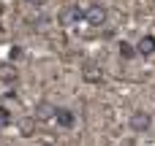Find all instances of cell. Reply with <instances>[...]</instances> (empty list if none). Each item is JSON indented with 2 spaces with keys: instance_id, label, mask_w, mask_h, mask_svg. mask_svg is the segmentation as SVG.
Masks as SVG:
<instances>
[{
  "instance_id": "cell-3",
  "label": "cell",
  "mask_w": 155,
  "mask_h": 146,
  "mask_svg": "<svg viewBox=\"0 0 155 146\" xmlns=\"http://www.w3.org/2000/svg\"><path fill=\"white\" fill-rule=\"evenodd\" d=\"M54 114H57V106L54 103H49V100H38V106H35V111H33V119L38 122V125H44V122H54Z\"/></svg>"
},
{
  "instance_id": "cell-4",
  "label": "cell",
  "mask_w": 155,
  "mask_h": 146,
  "mask_svg": "<svg viewBox=\"0 0 155 146\" xmlns=\"http://www.w3.org/2000/svg\"><path fill=\"white\" fill-rule=\"evenodd\" d=\"M128 127H131L134 133H147V130L153 127V116H150L147 111H134L131 119H128Z\"/></svg>"
},
{
  "instance_id": "cell-1",
  "label": "cell",
  "mask_w": 155,
  "mask_h": 146,
  "mask_svg": "<svg viewBox=\"0 0 155 146\" xmlns=\"http://www.w3.org/2000/svg\"><path fill=\"white\" fill-rule=\"evenodd\" d=\"M106 19H109V11H106L104 3L93 0V3L84 8V22H87L90 27H101V24H106Z\"/></svg>"
},
{
  "instance_id": "cell-11",
  "label": "cell",
  "mask_w": 155,
  "mask_h": 146,
  "mask_svg": "<svg viewBox=\"0 0 155 146\" xmlns=\"http://www.w3.org/2000/svg\"><path fill=\"white\" fill-rule=\"evenodd\" d=\"M25 3H35V0H25Z\"/></svg>"
},
{
  "instance_id": "cell-2",
  "label": "cell",
  "mask_w": 155,
  "mask_h": 146,
  "mask_svg": "<svg viewBox=\"0 0 155 146\" xmlns=\"http://www.w3.org/2000/svg\"><path fill=\"white\" fill-rule=\"evenodd\" d=\"M79 19H84V8H82V5H76V3L63 5V8H60V14H57V22H60L63 27H74Z\"/></svg>"
},
{
  "instance_id": "cell-12",
  "label": "cell",
  "mask_w": 155,
  "mask_h": 146,
  "mask_svg": "<svg viewBox=\"0 0 155 146\" xmlns=\"http://www.w3.org/2000/svg\"><path fill=\"white\" fill-rule=\"evenodd\" d=\"M44 146H54V144H44Z\"/></svg>"
},
{
  "instance_id": "cell-5",
  "label": "cell",
  "mask_w": 155,
  "mask_h": 146,
  "mask_svg": "<svg viewBox=\"0 0 155 146\" xmlns=\"http://www.w3.org/2000/svg\"><path fill=\"white\" fill-rule=\"evenodd\" d=\"M54 125H57V127H63V130H71V127L76 125V114H74L71 108H60V106H57V114H54Z\"/></svg>"
},
{
  "instance_id": "cell-9",
  "label": "cell",
  "mask_w": 155,
  "mask_h": 146,
  "mask_svg": "<svg viewBox=\"0 0 155 146\" xmlns=\"http://www.w3.org/2000/svg\"><path fill=\"white\" fill-rule=\"evenodd\" d=\"M14 122V116H11V111L5 108V106H0V130H5L8 125Z\"/></svg>"
},
{
  "instance_id": "cell-6",
  "label": "cell",
  "mask_w": 155,
  "mask_h": 146,
  "mask_svg": "<svg viewBox=\"0 0 155 146\" xmlns=\"http://www.w3.org/2000/svg\"><path fill=\"white\" fill-rule=\"evenodd\" d=\"M136 51H139V57H153L155 54V35L144 33L139 38V43H136Z\"/></svg>"
},
{
  "instance_id": "cell-8",
  "label": "cell",
  "mask_w": 155,
  "mask_h": 146,
  "mask_svg": "<svg viewBox=\"0 0 155 146\" xmlns=\"http://www.w3.org/2000/svg\"><path fill=\"white\" fill-rule=\"evenodd\" d=\"M139 51H136V46L134 43H128V41H120V57L123 60H134Z\"/></svg>"
},
{
  "instance_id": "cell-7",
  "label": "cell",
  "mask_w": 155,
  "mask_h": 146,
  "mask_svg": "<svg viewBox=\"0 0 155 146\" xmlns=\"http://www.w3.org/2000/svg\"><path fill=\"white\" fill-rule=\"evenodd\" d=\"M82 70H84V79H87V81H95V84H98V81L104 79V76H101V65H95V62H84Z\"/></svg>"
},
{
  "instance_id": "cell-10",
  "label": "cell",
  "mask_w": 155,
  "mask_h": 146,
  "mask_svg": "<svg viewBox=\"0 0 155 146\" xmlns=\"http://www.w3.org/2000/svg\"><path fill=\"white\" fill-rule=\"evenodd\" d=\"M35 125H38L35 119H25V122H22V133H25V135H33V133H35Z\"/></svg>"
}]
</instances>
